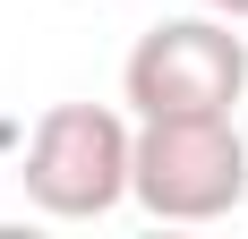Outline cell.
I'll list each match as a JSON object with an SVG mask.
<instances>
[{
  "label": "cell",
  "instance_id": "cell-1",
  "mask_svg": "<svg viewBox=\"0 0 248 239\" xmlns=\"http://www.w3.org/2000/svg\"><path fill=\"white\" fill-rule=\"evenodd\" d=\"M128 154H137V128L111 103H51L17 163L26 205L51 222H103L128 196Z\"/></svg>",
  "mask_w": 248,
  "mask_h": 239
},
{
  "label": "cell",
  "instance_id": "cell-2",
  "mask_svg": "<svg viewBox=\"0 0 248 239\" xmlns=\"http://www.w3.org/2000/svg\"><path fill=\"white\" fill-rule=\"evenodd\" d=\"M120 94L137 120H223L231 103H248V43L214 9L205 17H163L137 34Z\"/></svg>",
  "mask_w": 248,
  "mask_h": 239
},
{
  "label": "cell",
  "instance_id": "cell-3",
  "mask_svg": "<svg viewBox=\"0 0 248 239\" xmlns=\"http://www.w3.org/2000/svg\"><path fill=\"white\" fill-rule=\"evenodd\" d=\"M128 196L154 222H223L248 196V137L223 120H137Z\"/></svg>",
  "mask_w": 248,
  "mask_h": 239
},
{
  "label": "cell",
  "instance_id": "cell-4",
  "mask_svg": "<svg viewBox=\"0 0 248 239\" xmlns=\"http://www.w3.org/2000/svg\"><path fill=\"white\" fill-rule=\"evenodd\" d=\"M214 17H231V26H248V0H205Z\"/></svg>",
  "mask_w": 248,
  "mask_h": 239
}]
</instances>
